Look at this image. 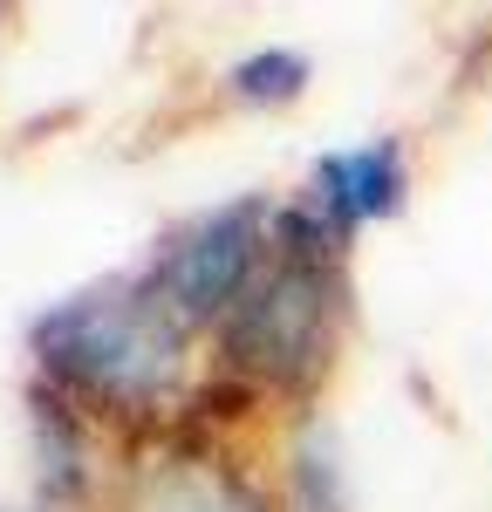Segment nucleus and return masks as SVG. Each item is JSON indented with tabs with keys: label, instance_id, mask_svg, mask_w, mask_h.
I'll return each instance as SVG.
<instances>
[{
	"label": "nucleus",
	"instance_id": "1",
	"mask_svg": "<svg viewBox=\"0 0 492 512\" xmlns=\"http://www.w3.org/2000/svg\"><path fill=\"white\" fill-rule=\"evenodd\" d=\"M342 246L328 219L301 198L274 212V246L267 267L253 274L240 308L219 321V349L240 383L308 396L335 362V335L349 315V280H342Z\"/></svg>",
	"mask_w": 492,
	"mask_h": 512
},
{
	"label": "nucleus",
	"instance_id": "2",
	"mask_svg": "<svg viewBox=\"0 0 492 512\" xmlns=\"http://www.w3.org/2000/svg\"><path fill=\"white\" fill-rule=\"evenodd\" d=\"M185 321L144 274L96 280L28 328L41 376L110 417H158L185 376Z\"/></svg>",
	"mask_w": 492,
	"mask_h": 512
},
{
	"label": "nucleus",
	"instance_id": "3",
	"mask_svg": "<svg viewBox=\"0 0 492 512\" xmlns=\"http://www.w3.org/2000/svg\"><path fill=\"white\" fill-rule=\"evenodd\" d=\"M267 246H274V205L267 198H233L219 212H199L192 226H178L151 253L144 280L158 287V301L185 328H205V321H226L240 308L253 274L267 267Z\"/></svg>",
	"mask_w": 492,
	"mask_h": 512
},
{
	"label": "nucleus",
	"instance_id": "4",
	"mask_svg": "<svg viewBox=\"0 0 492 512\" xmlns=\"http://www.w3.org/2000/svg\"><path fill=\"white\" fill-rule=\"evenodd\" d=\"M404 144L397 137H376L363 151H328L315 158L308 171V205L328 219V233L349 239L363 219H390V212H404Z\"/></svg>",
	"mask_w": 492,
	"mask_h": 512
},
{
	"label": "nucleus",
	"instance_id": "5",
	"mask_svg": "<svg viewBox=\"0 0 492 512\" xmlns=\"http://www.w3.org/2000/svg\"><path fill=\"white\" fill-rule=\"evenodd\" d=\"M130 512H260V499H253L233 472H219L212 458L171 451L158 472H144Z\"/></svg>",
	"mask_w": 492,
	"mask_h": 512
},
{
	"label": "nucleus",
	"instance_id": "6",
	"mask_svg": "<svg viewBox=\"0 0 492 512\" xmlns=\"http://www.w3.org/2000/svg\"><path fill=\"white\" fill-rule=\"evenodd\" d=\"M287 512H349V485H342V451L328 424H308L294 437L287 458Z\"/></svg>",
	"mask_w": 492,
	"mask_h": 512
},
{
	"label": "nucleus",
	"instance_id": "7",
	"mask_svg": "<svg viewBox=\"0 0 492 512\" xmlns=\"http://www.w3.org/2000/svg\"><path fill=\"white\" fill-rule=\"evenodd\" d=\"M35 458H41V492L48 499H76L82 492V431L69 417V403L55 390H35Z\"/></svg>",
	"mask_w": 492,
	"mask_h": 512
},
{
	"label": "nucleus",
	"instance_id": "8",
	"mask_svg": "<svg viewBox=\"0 0 492 512\" xmlns=\"http://www.w3.org/2000/svg\"><path fill=\"white\" fill-rule=\"evenodd\" d=\"M226 89H233L240 103H294V96L308 89V62H301L294 48H260V55L233 62Z\"/></svg>",
	"mask_w": 492,
	"mask_h": 512
}]
</instances>
